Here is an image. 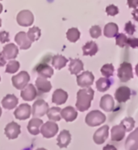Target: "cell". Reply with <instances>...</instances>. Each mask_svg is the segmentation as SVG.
Returning <instances> with one entry per match:
<instances>
[{
    "instance_id": "1",
    "label": "cell",
    "mask_w": 138,
    "mask_h": 150,
    "mask_svg": "<svg viewBox=\"0 0 138 150\" xmlns=\"http://www.w3.org/2000/svg\"><path fill=\"white\" fill-rule=\"evenodd\" d=\"M95 91L90 87L80 89L77 93L76 108L81 112L87 110L90 107L91 101L93 100Z\"/></svg>"
},
{
    "instance_id": "2",
    "label": "cell",
    "mask_w": 138,
    "mask_h": 150,
    "mask_svg": "<svg viewBox=\"0 0 138 150\" xmlns=\"http://www.w3.org/2000/svg\"><path fill=\"white\" fill-rule=\"evenodd\" d=\"M106 121V116L99 110H92L86 115L85 122L90 127H97Z\"/></svg>"
},
{
    "instance_id": "3",
    "label": "cell",
    "mask_w": 138,
    "mask_h": 150,
    "mask_svg": "<svg viewBox=\"0 0 138 150\" xmlns=\"http://www.w3.org/2000/svg\"><path fill=\"white\" fill-rule=\"evenodd\" d=\"M117 76L121 82H128V80L133 78L132 67V64L127 62H124L118 68Z\"/></svg>"
},
{
    "instance_id": "4",
    "label": "cell",
    "mask_w": 138,
    "mask_h": 150,
    "mask_svg": "<svg viewBox=\"0 0 138 150\" xmlns=\"http://www.w3.org/2000/svg\"><path fill=\"white\" fill-rule=\"evenodd\" d=\"M29 81H30V76L25 71H20V73L11 78V82L13 86L19 90H22L26 87Z\"/></svg>"
},
{
    "instance_id": "5",
    "label": "cell",
    "mask_w": 138,
    "mask_h": 150,
    "mask_svg": "<svg viewBox=\"0 0 138 150\" xmlns=\"http://www.w3.org/2000/svg\"><path fill=\"white\" fill-rule=\"evenodd\" d=\"M16 21L18 25L22 27H28L33 24L34 16L29 10H23L18 13Z\"/></svg>"
},
{
    "instance_id": "6",
    "label": "cell",
    "mask_w": 138,
    "mask_h": 150,
    "mask_svg": "<svg viewBox=\"0 0 138 150\" xmlns=\"http://www.w3.org/2000/svg\"><path fill=\"white\" fill-rule=\"evenodd\" d=\"M58 129V125L56 122H54V121L53 122L48 121L41 126V133L45 138L49 139L57 135Z\"/></svg>"
},
{
    "instance_id": "7",
    "label": "cell",
    "mask_w": 138,
    "mask_h": 150,
    "mask_svg": "<svg viewBox=\"0 0 138 150\" xmlns=\"http://www.w3.org/2000/svg\"><path fill=\"white\" fill-rule=\"evenodd\" d=\"M48 104L44 100L40 99L35 101L32 107V114L34 117H43L48 110Z\"/></svg>"
},
{
    "instance_id": "8",
    "label": "cell",
    "mask_w": 138,
    "mask_h": 150,
    "mask_svg": "<svg viewBox=\"0 0 138 150\" xmlns=\"http://www.w3.org/2000/svg\"><path fill=\"white\" fill-rule=\"evenodd\" d=\"M95 76L92 72L89 71H83V73L77 76V83L81 88L90 87L94 83Z\"/></svg>"
},
{
    "instance_id": "9",
    "label": "cell",
    "mask_w": 138,
    "mask_h": 150,
    "mask_svg": "<svg viewBox=\"0 0 138 150\" xmlns=\"http://www.w3.org/2000/svg\"><path fill=\"white\" fill-rule=\"evenodd\" d=\"M32 114V107L30 105L24 103L19 105V107L15 109L14 115L15 119L19 120H25L30 118Z\"/></svg>"
},
{
    "instance_id": "10",
    "label": "cell",
    "mask_w": 138,
    "mask_h": 150,
    "mask_svg": "<svg viewBox=\"0 0 138 150\" xmlns=\"http://www.w3.org/2000/svg\"><path fill=\"white\" fill-rule=\"evenodd\" d=\"M20 132V125L15 122H9L4 129V133L9 140L16 139Z\"/></svg>"
},
{
    "instance_id": "11",
    "label": "cell",
    "mask_w": 138,
    "mask_h": 150,
    "mask_svg": "<svg viewBox=\"0 0 138 150\" xmlns=\"http://www.w3.org/2000/svg\"><path fill=\"white\" fill-rule=\"evenodd\" d=\"M15 41L20 50H28L32 45V41L28 38L25 32H19L15 37Z\"/></svg>"
},
{
    "instance_id": "12",
    "label": "cell",
    "mask_w": 138,
    "mask_h": 150,
    "mask_svg": "<svg viewBox=\"0 0 138 150\" xmlns=\"http://www.w3.org/2000/svg\"><path fill=\"white\" fill-rule=\"evenodd\" d=\"M109 134V127L104 125L101 127L95 132L93 136V140L96 144H104L108 137Z\"/></svg>"
},
{
    "instance_id": "13",
    "label": "cell",
    "mask_w": 138,
    "mask_h": 150,
    "mask_svg": "<svg viewBox=\"0 0 138 150\" xmlns=\"http://www.w3.org/2000/svg\"><path fill=\"white\" fill-rule=\"evenodd\" d=\"M131 98V89L127 86L118 88L115 93V98L119 103H124Z\"/></svg>"
},
{
    "instance_id": "14",
    "label": "cell",
    "mask_w": 138,
    "mask_h": 150,
    "mask_svg": "<svg viewBox=\"0 0 138 150\" xmlns=\"http://www.w3.org/2000/svg\"><path fill=\"white\" fill-rule=\"evenodd\" d=\"M21 98L26 101H33L37 96V90L36 89L34 85L32 84H28L26 87L22 89L20 93Z\"/></svg>"
},
{
    "instance_id": "15",
    "label": "cell",
    "mask_w": 138,
    "mask_h": 150,
    "mask_svg": "<svg viewBox=\"0 0 138 150\" xmlns=\"http://www.w3.org/2000/svg\"><path fill=\"white\" fill-rule=\"evenodd\" d=\"M2 54H4V58L6 59H15L19 54V48L16 45H15L13 43H10L4 46Z\"/></svg>"
},
{
    "instance_id": "16",
    "label": "cell",
    "mask_w": 138,
    "mask_h": 150,
    "mask_svg": "<svg viewBox=\"0 0 138 150\" xmlns=\"http://www.w3.org/2000/svg\"><path fill=\"white\" fill-rule=\"evenodd\" d=\"M124 147L126 149H138V127L128 135L124 144Z\"/></svg>"
},
{
    "instance_id": "17",
    "label": "cell",
    "mask_w": 138,
    "mask_h": 150,
    "mask_svg": "<svg viewBox=\"0 0 138 150\" xmlns=\"http://www.w3.org/2000/svg\"><path fill=\"white\" fill-rule=\"evenodd\" d=\"M125 133H126L125 128L121 123L120 125H116L112 127L111 130V139L112 141H116V142L121 141L124 138Z\"/></svg>"
},
{
    "instance_id": "18",
    "label": "cell",
    "mask_w": 138,
    "mask_h": 150,
    "mask_svg": "<svg viewBox=\"0 0 138 150\" xmlns=\"http://www.w3.org/2000/svg\"><path fill=\"white\" fill-rule=\"evenodd\" d=\"M100 108L106 112H111L114 110L115 102L113 98L109 94L104 95L100 100Z\"/></svg>"
},
{
    "instance_id": "19",
    "label": "cell",
    "mask_w": 138,
    "mask_h": 150,
    "mask_svg": "<svg viewBox=\"0 0 138 150\" xmlns=\"http://www.w3.org/2000/svg\"><path fill=\"white\" fill-rule=\"evenodd\" d=\"M36 86L37 90L41 93H47L50 92L52 88V84L50 81L47 80V78L40 76L36 80Z\"/></svg>"
},
{
    "instance_id": "20",
    "label": "cell",
    "mask_w": 138,
    "mask_h": 150,
    "mask_svg": "<svg viewBox=\"0 0 138 150\" xmlns=\"http://www.w3.org/2000/svg\"><path fill=\"white\" fill-rule=\"evenodd\" d=\"M43 125V121L41 119L35 117L32 119L28 124V131L32 136H36L41 132V127Z\"/></svg>"
},
{
    "instance_id": "21",
    "label": "cell",
    "mask_w": 138,
    "mask_h": 150,
    "mask_svg": "<svg viewBox=\"0 0 138 150\" xmlns=\"http://www.w3.org/2000/svg\"><path fill=\"white\" fill-rule=\"evenodd\" d=\"M67 99H68V93L62 88L56 89L53 93L52 101L54 104H57L58 105L65 104Z\"/></svg>"
},
{
    "instance_id": "22",
    "label": "cell",
    "mask_w": 138,
    "mask_h": 150,
    "mask_svg": "<svg viewBox=\"0 0 138 150\" xmlns=\"http://www.w3.org/2000/svg\"><path fill=\"white\" fill-rule=\"evenodd\" d=\"M1 103H2V105L4 109L12 110V109H15L17 106L19 100L14 94H7L3 98Z\"/></svg>"
},
{
    "instance_id": "23",
    "label": "cell",
    "mask_w": 138,
    "mask_h": 150,
    "mask_svg": "<svg viewBox=\"0 0 138 150\" xmlns=\"http://www.w3.org/2000/svg\"><path fill=\"white\" fill-rule=\"evenodd\" d=\"M61 115L62 119H64L67 122L74 121L78 117V112L72 106H67L66 108L62 109L61 111Z\"/></svg>"
},
{
    "instance_id": "24",
    "label": "cell",
    "mask_w": 138,
    "mask_h": 150,
    "mask_svg": "<svg viewBox=\"0 0 138 150\" xmlns=\"http://www.w3.org/2000/svg\"><path fill=\"white\" fill-rule=\"evenodd\" d=\"M36 72L39 74L40 76L45 78H51L53 75V69L51 66L46 63H40L36 67Z\"/></svg>"
},
{
    "instance_id": "25",
    "label": "cell",
    "mask_w": 138,
    "mask_h": 150,
    "mask_svg": "<svg viewBox=\"0 0 138 150\" xmlns=\"http://www.w3.org/2000/svg\"><path fill=\"white\" fill-rule=\"evenodd\" d=\"M57 145L61 149L66 148L68 146L71 141V135L69 131H67V130L62 131L61 133L59 134V136H57Z\"/></svg>"
},
{
    "instance_id": "26",
    "label": "cell",
    "mask_w": 138,
    "mask_h": 150,
    "mask_svg": "<svg viewBox=\"0 0 138 150\" xmlns=\"http://www.w3.org/2000/svg\"><path fill=\"white\" fill-rule=\"evenodd\" d=\"M70 63L69 65V71L71 75H76L78 76L80 71H83V63L78 59H69Z\"/></svg>"
},
{
    "instance_id": "27",
    "label": "cell",
    "mask_w": 138,
    "mask_h": 150,
    "mask_svg": "<svg viewBox=\"0 0 138 150\" xmlns=\"http://www.w3.org/2000/svg\"><path fill=\"white\" fill-rule=\"evenodd\" d=\"M99 48L98 45L95 42L90 41V42H86L85 45L83 46V55L84 56H94L98 52Z\"/></svg>"
},
{
    "instance_id": "28",
    "label": "cell",
    "mask_w": 138,
    "mask_h": 150,
    "mask_svg": "<svg viewBox=\"0 0 138 150\" xmlns=\"http://www.w3.org/2000/svg\"><path fill=\"white\" fill-rule=\"evenodd\" d=\"M118 32H119V28L116 23H108L104 27V34L106 38H112L117 36Z\"/></svg>"
},
{
    "instance_id": "29",
    "label": "cell",
    "mask_w": 138,
    "mask_h": 150,
    "mask_svg": "<svg viewBox=\"0 0 138 150\" xmlns=\"http://www.w3.org/2000/svg\"><path fill=\"white\" fill-rule=\"evenodd\" d=\"M67 63H68V59L63 55L57 54L53 57L52 65L57 70H61L63 67H65Z\"/></svg>"
},
{
    "instance_id": "30",
    "label": "cell",
    "mask_w": 138,
    "mask_h": 150,
    "mask_svg": "<svg viewBox=\"0 0 138 150\" xmlns=\"http://www.w3.org/2000/svg\"><path fill=\"white\" fill-rule=\"evenodd\" d=\"M111 80L107 77H102L96 81V88L99 92H106L111 85Z\"/></svg>"
},
{
    "instance_id": "31",
    "label": "cell",
    "mask_w": 138,
    "mask_h": 150,
    "mask_svg": "<svg viewBox=\"0 0 138 150\" xmlns=\"http://www.w3.org/2000/svg\"><path fill=\"white\" fill-rule=\"evenodd\" d=\"M61 111H62V109L59 107H52V108L48 109V112H47V116H48V119L51 121H54V122L60 121L62 119Z\"/></svg>"
},
{
    "instance_id": "32",
    "label": "cell",
    "mask_w": 138,
    "mask_h": 150,
    "mask_svg": "<svg viewBox=\"0 0 138 150\" xmlns=\"http://www.w3.org/2000/svg\"><path fill=\"white\" fill-rule=\"evenodd\" d=\"M27 35H28V38L31 40L32 42H34L36 41H38L40 39L41 36V30L38 27L34 26V27L30 28L28 29Z\"/></svg>"
},
{
    "instance_id": "33",
    "label": "cell",
    "mask_w": 138,
    "mask_h": 150,
    "mask_svg": "<svg viewBox=\"0 0 138 150\" xmlns=\"http://www.w3.org/2000/svg\"><path fill=\"white\" fill-rule=\"evenodd\" d=\"M79 30L77 28H71L68 29V31L66 33V38L68 39V41L70 42H76L78 39L80 38Z\"/></svg>"
},
{
    "instance_id": "34",
    "label": "cell",
    "mask_w": 138,
    "mask_h": 150,
    "mask_svg": "<svg viewBox=\"0 0 138 150\" xmlns=\"http://www.w3.org/2000/svg\"><path fill=\"white\" fill-rule=\"evenodd\" d=\"M20 67V63H19L16 60H11L10 62H8L6 67V73L9 74H14L17 71Z\"/></svg>"
},
{
    "instance_id": "35",
    "label": "cell",
    "mask_w": 138,
    "mask_h": 150,
    "mask_svg": "<svg viewBox=\"0 0 138 150\" xmlns=\"http://www.w3.org/2000/svg\"><path fill=\"white\" fill-rule=\"evenodd\" d=\"M120 123L124 126L126 132H131L135 127V120L132 118H131V117H127V118L124 119L121 121Z\"/></svg>"
},
{
    "instance_id": "36",
    "label": "cell",
    "mask_w": 138,
    "mask_h": 150,
    "mask_svg": "<svg viewBox=\"0 0 138 150\" xmlns=\"http://www.w3.org/2000/svg\"><path fill=\"white\" fill-rule=\"evenodd\" d=\"M114 71V67H113L112 64H111V63L104 64V66L101 67V74L104 77H107V78H109V77H111L113 75Z\"/></svg>"
},
{
    "instance_id": "37",
    "label": "cell",
    "mask_w": 138,
    "mask_h": 150,
    "mask_svg": "<svg viewBox=\"0 0 138 150\" xmlns=\"http://www.w3.org/2000/svg\"><path fill=\"white\" fill-rule=\"evenodd\" d=\"M116 44L121 48L124 47L126 45H128V38L124 35V33L117 34L116 38Z\"/></svg>"
},
{
    "instance_id": "38",
    "label": "cell",
    "mask_w": 138,
    "mask_h": 150,
    "mask_svg": "<svg viewBox=\"0 0 138 150\" xmlns=\"http://www.w3.org/2000/svg\"><path fill=\"white\" fill-rule=\"evenodd\" d=\"M90 34L92 38H99L102 34L101 28L98 25H94L90 28Z\"/></svg>"
},
{
    "instance_id": "39",
    "label": "cell",
    "mask_w": 138,
    "mask_h": 150,
    "mask_svg": "<svg viewBox=\"0 0 138 150\" xmlns=\"http://www.w3.org/2000/svg\"><path fill=\"white\" fill-rule=\"evenodd\" d=\"M106 12H107V16H115L119 13V8L113 4H111L106 7Z\"/></svg>"
},
{
    "instance_id": "40",
    "label": "cell",
    "mask_w": 138,
    "mask_h": 150,
    "mask_svg": "<svg viewBox=\"0 0 138 150\" xmlns=\"http://www.w3.org/2000/svg\"><path fill=\"white\" fill-rule=\"evenodd\" d=\"M124 31L128 33V35H133L136 31V26H135L131 21H128V23L125 24L124 26Z\"/></svg>"
},
{
    "instance_id": "41",
    "label": "cell",
    "mask_w": 138,
    "mask_h": 150,
    "mask_svg": "<svg viewBox=\"0 0 138 150\" xmlns=\"http://www.w3.org/2000/svg\"><path fill=\"white\" fill-rule=\"evenodd\" d=\"M10 41L9 38V33L6 31L0 32V42L2 44H4L6 42H8Z\"/></svg>"
},
{
    "instance_id": "42",
    "label": "cell",
    "mask_w": 138,
    "mask_h": 150,
    "mask_svg": "<svg viewBox=\"0 0 138 150\" xmlns=\"http://www.w3.org/2000/svg\"><path fill=\"white\" fill-rule=\"evenodd\" d=\"M128 45L132 49L138 48V38H128Z\"/></svg>"
},
{
    "instance_id": "43",
    "label": "cell",
    "mask_w": 138,
    "mask_h": 150,
    "mask_svg": "<svg viewBox=\"0 0 138 150\" xmlns=\"http://www.w3.org/2000/svg\"><path fill=\"white\" fill-rule=\"evenodd\" d=\"M128 7L129 8H137L138 7V0H128Z\"/></svg>"
},
{
    "instance_id": "44",
    "label": "cell",
    "mask_w": 138,
    "mask_h": 150,
    "mask_svg": "<svg viewBox=\"0 0 138 150\" xmlns=\"http://www.w3.org/2000/svg\"><path fill=\"white\" fill-rule=\"evenodd\" d=\"M6 59L4 58V54L0 53V67H4L6 64Z\"/></svg>"
},
{
    "instance_id": "45",
    "label": "cell",
    "mask_w": 138,
    "mask_h": 150,
    "mask_svg": "<svg viewBox=\"0 0 138 150\" xmlns=\"http://www.w3.org/2000/svg\"><path fill=\"white\" fill-rule=\"evenodd\" d=\"M132 17H133L135 21L138 22V7L135 8L133 10V11L132 12Z\"/></svg>"
},
{
    "instance_id": "46",
    "label": "cell",
    "mask_w": 138,
    "mask_h": 150,
    "mask_svg": "<svg viewBox=\"0 0 138 150\" xmlns=\"http://www.w3.org/2000/svg\"><path fill=\"white\" fill-rule=\"evenodd\" d=\"M135 71H136V74H137V76H138V63L137 64L136 67H135Z\"/></svg>"
},
{
    "instance_id": "47",
    "label": "cell",
    "mask_w": 138,
    "mask_h": 150,
    "mask_svg": "<svg viewBox=\"0 0 138 150\" xmlns=\"http://www.w3.org/2000/svg\"><path fill=\"white\" fill-rule=\"evenodd\" d=\"M3 10H4V7H3V5H2V4H0V14L2 13Z\"/></svg>"
},
{
    "instance_id": "48",
    "label": "cell",
    "mask_w": 138,
    "mask_h": 150,
    "mask_svg": "<svg viewBox=\"0 0 138 150\" xmlns=\"http://www.w3.org/2000/svg\"><path fill=\"white\" fill-rule=\"evenodd\" d=\"M1 115H2V109L0 107V117H1Z\"/></svg>"
},
{
    "instance_id": "49",
    "label": "cell",
    "mask_w": 138,
    "mask_h": 150,
    "mask_svg": "<svg viewBox=\"0 0 138 150\" xmlns=\"http://www.w3.org/2000/svg\"><path fill=\"white\" fill-rule=\"evenodd\" d=\"M1 25H2V20L0 19V27H1Z\"/></svg>"
},
{
    "instance_id": "50",
    "label": "cell",
    "mask_w": 138,
    "mask_h": 150,
    "mask_svg": "<svg viewBox=\"0 0 138 150\" xmlns=\"http://www.w3.org/2000/svg\"><path fill=\"white\" fill-rule=\"evenodd\" d=\"M0 81H1V77H0Z\"/></svg>"
},
{
    "instance_id": "51",
    "label": "cell",
    "mask_w": 138,
    "mask_h": 150,
    "mask_svg": "<svg viewBox=\"0 0 138 150\" xmlns=\"http://www.w3.org/2000/svg\"><path fill=\"white\" fill-rule=\"evenodd\" d=\"M0 1H2V0H0Z\"/></svg>"
}]
</instances>
